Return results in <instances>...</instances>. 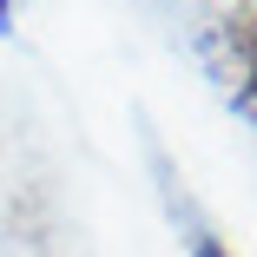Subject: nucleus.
Returning <instances> with one entry per match:
<instances>
[{
	"label": "nucleus",
	"mask_w": 257,
	"mask_h": 257,
	"mask_svg": "<svg viewBox=\"0 0 257 257\" xmlns=\"http://www.w3.org/2000/svg\"><path fill=\"white\" fill-rule=\"evenodd\" d=\"M211 66H218V79H224L231 112L257 125V0H237V7L218 20V33H211Z\"/></svg>",
	"instance_id": "f257e3e1"
},
{
	"label": "nucleus",
	"mask_w": 257,
	"mask_h": 257,
	"mask_svg": "<svg viewBox=\"0 0 257 257\" xmlns=\"http://www.w3.org/2000/svg\"><path fill=\"white\" fill-rule=\"evenodd\" d=\"M191 257H231V244H224V237H211V231H204V237L191 244Z\"/></svg>",
	"instance_id": "f03ea898"
},
{
	"label": "nucleus",
	"mask_w": 257,
	"mask_h": 257,
	"mask_svg": "<svg viewBox=\"0 0 257 257\" xmlns=\"http://www.w3.org/2000/svg\"><path fill=\"white\" fill-rule=\"evenodd\" d=\"M14 27V0H0V33H7Z\"/></svg>",
	"instance_id": "7ed1b4c3"
}]
</instances>
